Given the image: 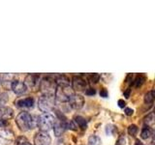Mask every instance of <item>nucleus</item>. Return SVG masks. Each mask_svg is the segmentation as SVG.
Wrapping results in <instances>:
<instances>
[{
    "instance_id": "8",
    "label": "nucleus",
    "mask_w": 155,
    "mask_h": 145,
    "mask_svg": "<svg viewBox=\"0 0 155 145\" xmlns=\"http://www.w3.org/2000/svg\"><path fill=\"white\" fill-rule=\"evenodd\" d=\"M68 103L70 104V106H71L72 108L78 110V109L82 108V106H84V98L81 95L74 94L70 98V100H69Z\"/></svg>"
},
{
    "instance_id": "15",
    "label": "nucleus",
    "mask_w": 155,
    "mask_h": 145,
    "mask_svg": "<svg viewBox=\"0 0 155 145\" xmlns=\"http://www.w3.org/2000/svg\"><path fill=\"white\" fill-rule=\"evenodd\" d=\"M74 123H76L78 126H79L80 128H81L82 130H84L86 129V120L84 118V117H81V116H75V118H74Z\"/></svg>"
},
{
    "instance_id": "16",
    "label": "nucleus",
    "mask_w": 155,
    "mask_h": 145,
    "mask_svg": "<svg viewBox=\"0 0 155 145\" xmlns=\"http://www.w3.org/2000/svg\"><path fill=\"white\" fill-rule=\"evenodd\" d=\"M151 135H152V130L149 127H147V126H145V127L142 130L140 137H142L143 139H148Z\"/></svg>"
},
{
    "instance_id": "23",
    "label": "nucleus",
    "mask_w": 155,
    "mask_h": 145,
    "mask_svg": "<svg viewBox=\"0 0 155 145\" xmlns=\"http://www.w3.org/2000/svg\"><path fill=\"white\" fill-rule=\"evenodd\" d=\"M8 102V94L7 93H0V108Z\"/></svg>"
},
{
    "instance_id": "2",
    "label": "nucleus",
    "mask_w": 155,
    "mask_h": 145,
    "mask_svg": "<svg viewBox=\"0 0 155 145\" xmlns=\"http://www.w3.org/2000/svg\"><path fill=\"white\" fill-rule=\"evenodd\" d=\"M55 121L56 119L54 116L51 113H43L37 118V126L41 130V132L47 133L53 128Z\"/></svg>"
},
{
    "instance_id": "9",
    "label": "nucleus",
    "mask_w": 155,
    "mask_h": 145,
    "mask_svg": "<svg viewBox=\"0 0 155 145\" xmlns=\"http://www.w3.org/2000/svg\"><path fill=\"white\" fill-rule=\"evenodd\" d=\"M86 81L81 76H74L72 80V89L76 91H85L86 89Z\"/></svg>"
},
{
    "instance_id": "28",
    "label": "nucleus",
    "mask_w": 155,
    "mask_h": 145,
    "mask_svg": "<svg viewBox=\"0 0 155 145\" xmlns=\"http://www.w3.org/2000/svg\"><path fill=\"white\" fill-rule=\"evenodd\" d=\"M100 96L103 97V98H107V97H108V91H107V89H105V88L101 89V91H100Z\"/></svg>"
},
{
    "instance_id": "19",
    "label": "nucleus",
    "mask_w": 155,
    "mask_h": 145,
    "mask_svg": "<svg viewBox=\"0 0 155 145\" xmlns=\"http://www.w3.org/2000/svg\"><path fill=\"white\" fill-rule=\"evenodd\" d=\"M144 123L147 125V127L151 128L154 124V114L153 112H150L147 117L144 118Z\"/></svg>"
},
{
    "instance_id": "30",
    "label": "nucleus",
    "mask_w": 155,
    "mask_h": 145,
    "mask_svg": "<svg viewBox=\"0 0 155 145\" xmlns=\"http://www.w3.org/2000/svg\"><path fill=\"white\" fill-rule=\"evenodd\" d=\"M126 105L125 102L123 100H118V106L120 108H124V106Z\"/></svg>"
},
{
    "instance_id": "13",
    "label": "nucleus",
    "mask_w": 155,
    "mask_h": 145,
    "mask_svg": "<svg viewBox=\"0 0 155 145\" xmlns=\"http://www.w3.org/2000/svg\"><path fill=\"white\" fill-rule=\"evenodd\" d=\"M16 105L17 106H18V108H33V105H34V99L29 97V98L18 100L16 102Z\"/></svg>"
},
{
    "instance_id": "10",
    "label": "nucleus",
    "mask_w": 155,
    "mask_h": 145,
    "mask_svg": "<svg viewBox=\"0 0 155 145\" xmlns=\"http://www.w3.org/2000/svg\"><path fill=\"white\" fill-rule=\"evenodd\" d=\"M14 116V110L13 108L9 106H1L0 108V122L6 123L7 121L12 119Z\"/></svg>"
},
{
    "instance_id": "32",
    "label": "nucleus",
    "mask_w": 155,
    "mask_h": 145,
    "mask_svg": "<svg viewBox=\"0 0 155 145\" xmlns=\"http://www.w3.org/2000/svg\"><path fill=\"white\" fill-rule=\"evenodd\" d=\"M135 145H144L143 142H140V140H136V143H135Z\"/></svg>"
},
{
    "instance_id": "4",
    "label": "nucleus",
    "mask_w": 155,
    "mask_h": 145,
    "mask_svg": "<svg viewBox=\"0 0 155 145\" xmlns=\"http://www.w3.org/2000/svg\"><path fill=\"white\" fill-rule=\"evenodd\" d=\"M40 89L43 92V95H51L54 96L56 90V83L54 80V77L51 76H48L45 79H43L40 82Z\"/></svg>"
},
{
    "instance_id": "26",
    "label": "nucleus",
    "mask_w": 155,
    "mask_h": 145,
    "mask_svg": "<svg viewBox=\"0 0 155 145\" xmlns=\"http://www.w3.org/2000/svg\"><path fill=\"white\" fill-rule=\"evenodd\" d=\"M125 142H126V139L123 135H120L118 137L117 141H116V144L115 145H125Z\"/></svg>"
},
{
    "instance_id": "20",
    "label": "nucleus",
    "mask_w": 155,
    "mask_h": 145,
    "mask_svg": "<svg viewBox=\"0 0 155 145\" xmlns=\"http://www.w3.org/2000/svg\"><path fill=\"white\" fill-rule=\"evenodd\" d=\"M15 145H31V143L28 141L26 137H18L16 139Z\"/></svg>"
},
{
    "instance_id": "33",
    "label": "nucleus",
    "mask_w": 155,
    "mask_h": 145,
    "mask_svg": "<svg viewBox=\"0 0 155 145\" xmlns=\"http://www.w3.org/2000/svg\"><path fill=\"white\" fill-rule=\"evenodd\" d=\"M4 125H5L4 122H0V126H4Z\"/></svg>"
},
{
    "instance_id": "1",
    "label": "nucleus",
    "mask_w": 155,
    "mask_h": 145,
    "mask_svg": "<svg viewBox=\"0 0 155 145\" xmlns=\"http://www.w3.org/2000/svg\"><path fill=\"white\" fill-rule=\"evenodd\" d=\"M16 123L19 130L22 132H27L37 126V120H34L33 116L26 111H22V112H19L16 117Z\"/></svg>"
},
{
    "instance_id": "3",
    "label": "nucleus",
    "mask_w": 155,
    "mask_h": 145,
    "mask_svg": "<svg viewBox=\"0 0 155 145\" xmlns=\"http://www.w3.org/2000/svg\"><path fill=\"white\" fill-rule=\"evenodd\" d=\"M55 98L51 95H42L38 101V108L44 113H48L52 109H54Z\"/></svg>"
},
{
    "instance_id": "14",
    "label": "nucleus",
    "mask_w": 155,
    "mask_h": 145,
    "mask_svg": "<svg viewBox=\"0 0 155 145\" xmlns=\"http://www.w3.org/2000/svg\"><path fill=\"white\" fill-rule=\"evenodd\" d=\"M66 121V120H65ZM66 130L65 128V124H64V121H60V120H57L55 121L54 125H53V130H54V134L55 137H59L62 135V134L64 133V130Z\"/></svg>"
},
{
    "instance_id": "6",
    "label": "nucleus",
    "mask_w": 155,
    "mask_h": 145,
    "mask_svg": "<svg viewBox=\"0 0 155 145\" xmlns=\"http://www.w3.org/2000/svg\"><path fill=\"white\" fill-rule=\"evenodd\" d=\"M15 140V134L11 130L2 129L0 130V143L3 145H9Z\"/></svg>"
},
{
    "instance_id": "31",
    "label": "nucleus",
    "mask_w": 155,
    "mask_h": 145,
    "mask_svg": "<svg viewBox=\"0 0 155 145\" xmlns=\"http://www.w3.org/2000/svg\"><path fill=\"white\" fill-rule=\"evenodd\" d=\"M130 92H131V89H130V88H128V89H127V91L124 92V95H125L126 98H129V96H130Z\"/></svg>"
},
{
    "instance_id": "17",
    "label": "nucleus",
    "mask_w": 155,
    "mask_h": 145,
    "mask_svg": "<svg viewBox=\"0 0 155 145\" xmlns=\"http://www.w3.org/2000/svg\"><path fill=\"white\" fill-rule=\"evenodd\" d=\"M154 102V91L151 90L144 95V103L147 105H152Z\"/></svg>"
},
{
    "instance_id": "22",
    "label": "nucleus",
    "mask_w": 155,
    "mask_h": 145,
    "mask_svg": "<svg viewBox=\"0 0 155 145\" xmlns=\"http://www.w3.org/2000/svg\"><path fill=\"white\" fill-rule=\"evenodd\" d=\"M138 130H139L138 127L136 125H134V124L130 125L129 127H128V134L131 135V137H135V135L137 134Z\"/></svg>"
},
{
    "instance_id": "24",
    "label": "nucleus",
    "mask_w": 155,
    "mask_h": 145,
    "mask_svg": "<svg viewBox=\"0 0 155 145\" xmlns=\"http://www.w3.org/2000/svg\"><path fill=\"white\" fill-rule=\"evenodd\" d=\"M99 79H100V76L98 74H93L89 76V81L91 83H96V82L99 81Z\"/></svg>"
},
{
    "instance_id": "7",
    "label": "nucleus",
    "mask_w": 155,
    "mask_h": 145,
    "mask_svg": "<svg viewBox=\"0 0 155 145\" xmlns=\"http://www.w3.org/2000/svg\"><path fill=\"white\" fill-rule=\"evenodd\" d=\"M51 138L48 133L39 132L34 137V145H51Z\"/></svg>"
},
{
    "instance_id": "25",
    "label": "nucleus",
    "mask_w": 155,
    "mask_h": 145,
    "mask_svg": "<svg viewBox=\"0 0 155 145\" xmlns=\"http://www.w3.org/2000/svg\"><path fill=\"white\" fill-rule=\"evenodd\" d=\"M114 130H115V128H114V125H108V126H107L106 132H107V134H113Z\"/></svg>"
},
{
    "instance_id": "27",
    "label": "nucleus",
    "mask_w": 155,
    "mask_h": 145,
    "mask_svg": "<svg viewBox=\"0 0 155 145\" xmlns=\"http://www.w3.org/2000/svg\"><path fill=\"white\" fill-rule=\"evenodd\" d=\"M85 94L88 95V96H93V95L96 94V91L93 88H88V89L85 90Z\"/></svg>"
},
{
    "instance_id": "5",
    "label": "nucleus",
    "mask_w": 155,
    "mask_h": 145,
    "mask_svg": "<svg viewBox=\"0 0 155 145\" xmlns=\"http://www.w3.org/2000/svg\"><path fill=\"white\" fill-rule=\"evenodd\" d=\"M54 95V98L57 101L61 103H66V102H69L70 98L74 95V92L70 86H56Z\"/></svg>"
},
{
    "instance_id": "11",
    "label": "nucleus",
    "mask_w": 155,
    "mask_h": 145,
    "mask_svg": "<svg viewBox=\"0 0 155 145\" xmlns=\"http://www.w3.org/2000/svg\"><path fill=\"white\" fill-rule=\"evenodd\" d=\"M26 87L29 88H36L40 84V76L38 75L30 74L25 77V81L23 82Z\"/></svg>"
},
{
    "instance_id": "18",
    "label": "nucleus",
    "mask_w": 155,
    "mask_h": 145,
    "mask_svg": "<svg viewBox=\"0 0 155 145\" xmlns=\"http://www.w3.org/2000/svg\"><path fill=\"white\" fill-rule=\"evenodd\" d=\"M88 145H100L101 144V139L98 135L92 134L88 137V141H87Z\"/></svg>"
},
{
    "instance_id": "21",
    "label": "nucleus",
    "mask_w": 155,
    "mask_h": 145,
    "mask_svg": "<svg viewBox=\"0 0 155 145\" xmlns=\"http://www.w3.org/2000/svg\"><path fill=\"white\" fill-rule=\"evenodd\" d=\"M144 80H145V77H144V76H143V75H140V76H138L135 79V81H134V85H135L136 87H139V86H140V85H143V83L144 82Z\"/></svg>"
},
{
    "instance_id": "12",
    "label": "nucleus",
    "mask_w": 155,
    "mask_h": 145,
    "mask_svg": "<svg viewBox=\"0 0 155 145\" xmlns=\"http://www.w3.org/2000/svg\"><path fill=\"white\" fill-rule=\"evenodd\" d=\"M11 89L14 91L15 94L22 95L27 91V87L21 80H14L11 84Z\"/></svg>"
},
{
    "instance_id": "29",
    "label": "nucleus",
    "mask_w": 155,
    "mask_h": 145,
    "mask_svg": "<svg viewBox=\"0 0 155 145\" xmlns=\"http://www.w3.org/2000/svg\"><path fill=\"white\" fill-rule=\"evenodd\" d=\"M133 113H134V110L132 108H125V114L127 115V116L133 115Z\"/></svg>"
}]
</instances>
